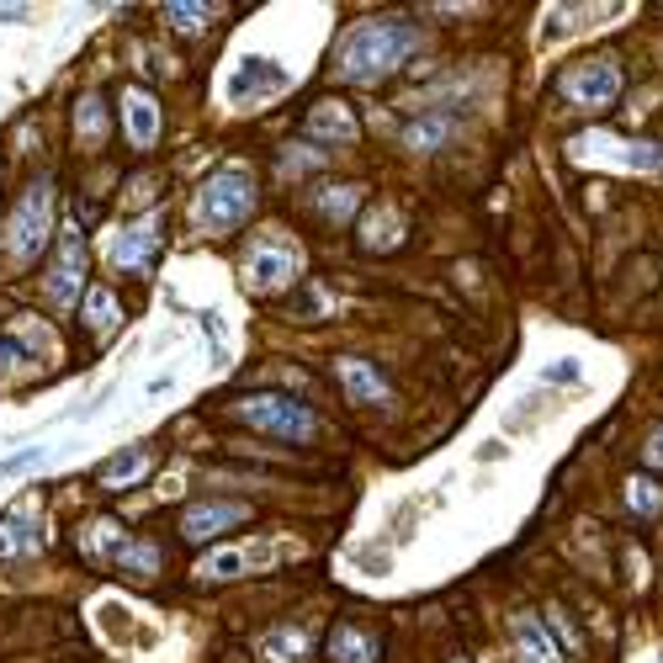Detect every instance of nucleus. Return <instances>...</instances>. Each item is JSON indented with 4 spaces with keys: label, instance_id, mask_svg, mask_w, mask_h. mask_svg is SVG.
<instances>
[{
    "label": "nucleus",
    "instance_id": "obj_18",
    "mask_svg": "<svg viewBox=\"0 0 663 663\" xmlns=\"http://www.w3.org/2000/svg\"><path fill=\"white\" fill-rule=\"evenodd\" d=\"M212 11H218V5H202V0H197V5H192V0H170L165 22L175 27V33H186V38H192V33H202V27L212 22Z\"/></svg>",
    "mask_w": 663,
    "mask_h": 663
},
{
    "label": "nucleus",
    "instance_id": "obj_30",
    "mask_svg": "<svg viewBox=\"0 0 663 663\" xmlns=\"http://www.w3.org/2000/svg\"><path fill=\"white\" fill-rule=\"evenodd\" d=\"M648 462H653V467H663V430L648 441Z\"/></svg>",
    "mask_w": 663,
    "mask_h": 663
},
{
    "label": "nucleus",
    "instance_id": "obj_11",
    "mask_svg": "<svg viewBox=\"0 0 663 663\" xmlns=\"http://www.w3.org/2000/svg\"><path fill=\"white\" fill-rule=\"evenodd\" d=\"M229 90H234V101H260L266 90H287V70L255 53V59H245V64L234 70V81H229Z\"/></svg>",
    "mask_w": 663,
    "mask_h": 663
},
{
    "label": "nucleus",
    "instance_id": "obj_1",
    "mask_svg": "<svg viewBox=\"0 0 663 663\" xmlns=\"http://www.w3.org/2000/svg\"><path fill=\"white\" fill-rule=\"evenodd\" d=\"M419 33L404 22V16H372V22H361L345 48H340V75L345 81H382V75H393L409 53H415Z\"/></svg>",
    "mask_w": 663,
    "mask_h": 663
},
{
    "label": "nucleus",
    "instance_id": "obj_17",
    "mask_svg": "<svg viewBox=\"0 0 663 663\" xmlns=\"http://www.w3.org/2000/svg\"><path fill=\"white\" fill-rule=\"evenodd\" d=\"M27 547H38V526L27 520V509H11V515L0 520V557L27 552Z\"/></svg>",
    "mask_w": 663,
    "mask_h": 663
},
{
    "label": "nucleus",
    "instance_id": "obj_8",
    "mask_svg": "<svg viewBox=\"0 0 663 663\" xmlns=\"http://www.w3.org/2000/svg\"><path fill=\"white\" fill-rule=\"evenodd\" d=\"M112 260L123 266V271H144L149 266V255L160 249V218H138V223H127L123 234H112Z\"/></svg>",
    "mask_w": 663,
    "mask_h": 663
},
{
    "label": "nucleus",
    "instance_id": "obj_27",
    "mask_svg": "<svg viewBox=\"0 0 663 663\" xmlns=\"http://www.w3.org/2000/svg\"><path fill=\"white\" fill-rule=\"evenodd\" d=\"M42 456H48V446H27V452H16V456H0V478H11V472H33Z\"/></svg>",
    "mask_w": 663,
    "mask_h": 663
},
{
    "label": "nucleus",
    "instance_id": "obj_15",
    "mask_svg": "<svg viewBox=\"0 0 663 663\" xmlns=\"http://www.w3.org/2000/svg\"><path fill=\"white\" fill-rule=\"evenodd\" d=\"M330 659L334 663H377V642L367 631H356V626H334Z\"/></svg>",
    "mask_w": 663,
    "mask_h": 663
},
{
    "label": "nucleus",
    "instance_id": "obj_3",
    "mask_svg": "<svg viewBox=\"0 0 663 663\" xmlns=\"http://www.w3.org/2000/svg\"><path fill=\"white\" fill-rule=\"evenodd\" d=\"M240 419L266 435H282V441H314V430H319V415L287 393H255L240 404Z\"/></svg>",
    "mask_w": 663,
    "mask_h": 663
},
{
    "label": "nucleus",
    "instance_id": "obj_20",
    "mask_svg": "<svg viewBox=\"0 0 663 663\" xmlns=\"http://www.w3.org/2000/svg\"><path fill=\"white\" fill-rule=\"evenodd\" d=\"M515 637H520V648H526V653H531V659H537V663H557V659H563V653L552 648V637H547V626H541V622H531V616H520V622H515Z\"/></svg>",
    "mask_w": 663,
    "mask_h": 663
},
{
    "label": "nucleus",
    "instance_id": "obj_31",
    "mask_svg": "<svg viewBox=\"0 0 663 663\" xmlns=\"http://www.w3.org/2000/svg\"><path fill=\"white\" fill-rule=\"evenodd\" d=\"M0 22H27V5H0Z\"/></svg>",
    "mask_w": 663,
    "mask_h": 663
},
{
    "label": "nucleus",
    "instance_id": "obj_25",
    "mask_svg": "<svg viewBox=\"0 0 663 663\" xmlns=\"http://www.w3.org/2000/svg\"><path fill=\"white\" fill-rule=\"evenodd\" d=\"M626 504H631L637 515H659V509H663V489L653 483V478H631V483H626Z\"/></svg>",
    "mask_w": 663,
    "mask_h": 663
},
{
    "label": "nucleus",
    "instance_id": "obj_4",
    "mask_svg": "<svg viewBox=\"0 0 663 663\" xmlns=\"http://www.w3.org/2000/svg\"><path fill=\"white\" fill-rule=\"evenodd\" d=\"M622 70L611 64V59H584L579 70H568L563 75V96L579 107V112H605V107H616L622 101Z\"/></svg>",
    "mask_w": 663,
    "mask_h": 663
},
{
    "label": "nucleus",
    "instance_id": "obj_19",
    "mask_svg": "<svg viewBox=\"0 0 663 663\" xmlns=\"http://www.w3.org/2000/svg\"><path fill=\"white\" fill-rule=\"evenodd\" d=\"M118 319H123V303H118L112 287H96L85 297V324H90V330H112Z\"/></svg>",
    "mask_w": 663,
    "mask_h": 663
},
{
    "label": "nucleus",
    "instance_id": "obj_6",
    "mask_svg": "<svg viewBox=\"0 0 663 663\" xmlns=\"http://www.w3.org/2000/svg\"><path fill=\"white\" fill-rule=\"evenodd\" d=\"M240 520H249L245 504H234V499H197V504L181 515V537L212 541V537H223V531H234Z\"/></svg>",
    "mask_w": 663,
    "mask_h": 663
},
{
    "label": "nucleus",
    "instance_id": "obj_2",
    "mask_svg": "<svg viewBox=\"0 0 663 663\" xmlns=\"http://www.w3.org/2000/svg\"><path fill=\"white\" fill-rule=\"evenodd\" d=\"M249 208H255V181H249L245 170H218L208 186H202V197H197V218H202V229H212V234L245 223Z\"/></svg>",
    "mask_w": 663,
    "mask_h": 663
},
{
    "label": "nucleus",
    "instance_id": "obj_13",
    "mask_svg": "<svg viewBox=\"0 0 663 663\" xmlns=\"http://www.w3.org/2000/svg\"><path fill=\"white\" fill-rule=\"evenodd\" d=\"M149 467H155V452H149V446H127V452H118L101 467V483H107V489H133Z\"/></svg>",
    "mask_w": 663,
    "mask_h": 663
},
{
    "label": "nucleus",
    "instance_id": "obj_26",
    "mask_svg": "<svg viewBox=\"0 0 663 663\" xmlns=\"http://www.w3.org/2000/svg\"><path fill=\"white\" fill-rule=\"evenodd\" d=\"M361 202V192L356 186H340V192H319V208L330 212V218H345V212Z\"/></svg>",
    "mask_w": 663,
    "mask_h": 663
},
{
    "label": "nucleus",
    "instance_id": "obj_29",
    "mask_svg": "<svg viewBox=\"0 0 663 663\" xmlns=\"http://www.w3.org/2000/svg\"><path fill=\"white\" fill-rule=\"evenodd\" d=\"M552 626L563 631V642H568V648H579V631H574V626L563 622V611H552Z\"/></svg>",
    "mask_w": 663,
    "mask_h": 663
},
{
    "label": "nucleus",
    "instance_id": "obj_24",
    "mask_svg": "<svg viewBox=\"0 0 663 663\" xmlns=\"http://www.w3.org/2000/svg\"><path fill=\"white\" fill-rule=\"evenodd\" d=\"M249 563H245V552L240 547H223V552H212L208 563H202V579H240Z\"/></svg>",
    "mask_w": 663,
    "mask_h": 663
},
{
    "label": "nucleus",
    "instance_id": "obj_9",
    "mask_svg": "<svg viewBox=\"0 0 663 663\" xmlns=\"http://www.w3.org/2000/svg\"><path fill=\"white\" fill-rule=\"evenodd\" d=\"M292 277H297V249L292 245H255L249 255V282L260 292H277L287 287Z\"/></svg>",
    "mask_w": 663,
    "mask_h": 663
},
{
    "label": "nucleus",
    "instance_id": "obj_12",
    "mask_svg": "<svg viewBox=\"0 0 663 663\" xmlns=\"http://www.w3.org/2000/svg\"><path fill=\"white\" fill-rule=\"evenodd\" d=\"M340 382H345V393H351V398H361V404H382V398H388L382 372L367 367L361 356H345V361H340Z\"/></svg>",
    "mask_w": 663,
    "mask_h": 663
},
{
    "label": "nucleus",
    "instance_id": "obj_28",
    "mask_svg": "<svg viewBox=\"0 0 663 663\" xmlns=\"http://www.w3.org/2000/svg\"><path fill=\"white\" fill-rule=\"evenodd\" d=\"M22 356H27V351H22V340H16V334H0V372H5V367H16Z\"/></svg>",
    "mask_w": 663,
    "mask_h": 663
},
{
    "label": "nucleus",
    "instance_id": "obj_5",
    "mask_svg": "<svg viewBox=\"0 0 663 663\" xmlns=\"http://www.w3.org/2000/svg\"><path fill=\"white\" fill-rule=\"evenodd\" d=\"M48 229H53V186H48V181H38V186L22 197L16 218H11V255L38 260L42 245H48Z\"/></svg>",
    "mask_w": 663,
    "mask_h": 663
},
{
    "label": "nucleus",
    "instance_id": "obj_22",
    "mask_svg": "<svg viewBox=\"0 0 663 663\" xmlns=\"http://www.w3.org/2000/svg\"><path fill=\"white\" fill-rule=\"evenodd\" d=\"M266 653L277 663H303L308 659V637H303V631H271V637H266Z\"/></svg>",
    "mask_w": 663,
    "mask_h": 663
},
{
    "label": "nucleus",
    "instance_id": "obj_14",
    "mask_svg": "<svg viewBox=\"0 0 663 663\" xmlns=\"http://www.w3.org/2000/svg\"><path fill=\"white\" fill-rule=\"evenodd\" d=\"M308 133L334 138V144H351V138H356V118H351L340 101H319V107L308 112Z\"/></svg>",
    "mask_w": 663,
    "mask_h": 663
},
{
    "label": "nucleus",
    "instance_id": "obj_7",
    "mask_svg": "<svg viewBox=\"0 0 663 663\" xmlns=\"http://www.w3.org/2000/svg\"><path fill=\"white\" fill-rule=\"evenodd\" d=\"M81 282H85V245H81V234L70 229V234H64V255H59V266L48 271L42 292H48V303H53V308H75Z\"/></svg>",
    "mask_w": 663,
    "mask_h": 663
},
{
    "label": "nucleus",
    "instance_id": "obj_23",
    "mask_svg": "<svg viewBox=\"0 0 663 663\" xmlns=\"http://www.w3.org/2000/svg\"><path fill=\"white\" fill-rule=\"evenodd\" d=\"M75 127H81V138H101L107 133V107H101V96H81V107H75Z\"/></svg>",
    "mask_w": 663,
    "mask_h": 663
},
{
    "label": "nucleus",
    "instance_id": "obj_21",
    "mask_svg": "<svg viewBox=\"0 0 663 663\" xmlns=\"http://www.w3.org/2000/svg\"><path fill=\"white\" fill-rule=\"evenodd\" d=\"M446 138H452V118H425V123H409V133H404L409 149H441Z\"/></svg>",
    "mask_w": 663,
    "mask_h": 663
},
{
    "label": "nucleus",
    "instance_id": "obj_16",
    "mask_svg": "<svg viewBox=\"0 0 663 663\" xmlns=\"http://www.w3.org/2000/svg\"><path fill=\"white\" fill-rule=\"evenodd\" d=\"M112 563H118V568H127V574H155V568H160V547H155V541L112 537Z\"/></svg>",
    "mask_w": 663,
    "mask_h": 663
},
{
    "label": "nucleus",
    "instance_id": "obj_10",
    "mask_svg": "<svg viewBox=\"0 0 663 663\" xmlns=\"http://www.w3.org/2000/svg\"><path fill=\"white\" fill-rule=\"evenodd\" d=\"M123 133L133 149H149L155 138H160V107H155V96L149 90H123Z\"/></svg>",
    "mask_w": 663,
    "mask_h": 663
}]
</instances>
